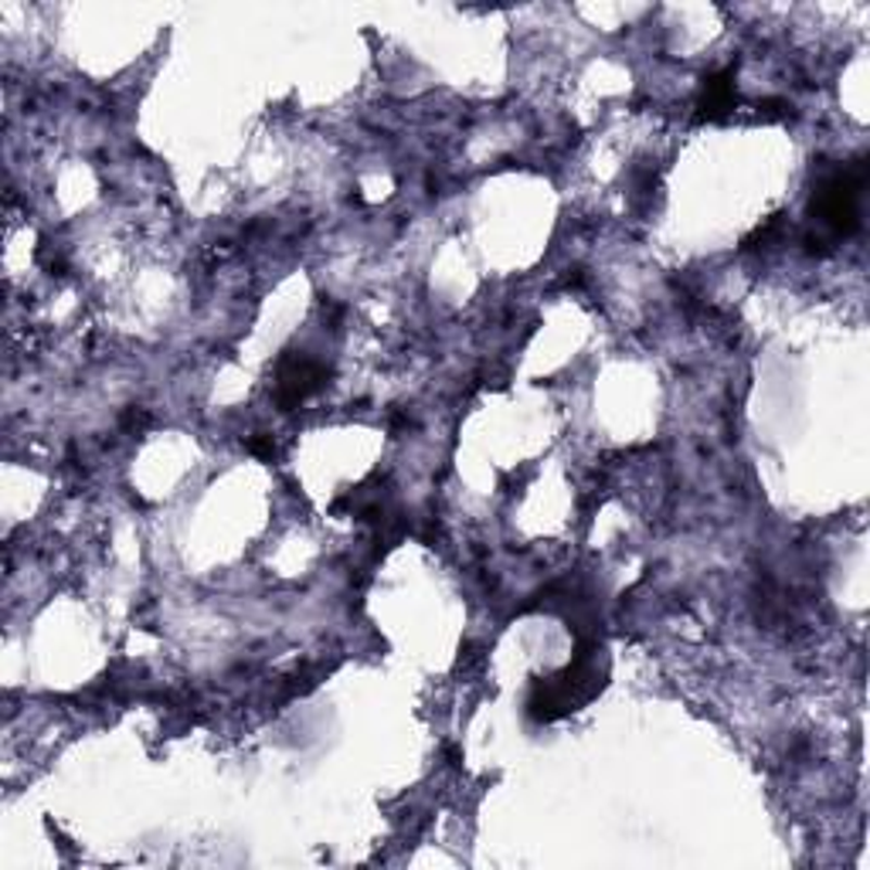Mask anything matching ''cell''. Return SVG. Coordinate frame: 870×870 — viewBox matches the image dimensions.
I'll return each mask as SVG.
<instances>
[{
  "label": "cell",
  "mask_w": 870,
  "mask_h": 870,
  "mask_svg": "<svg viewBox=\"0 0 870 870\" xmlns=\"http://www.w3.org/2000/svg\"><path fill=\"white\" fill-rule=\"evenodd\" d=\"M327 385V368L317 364L314 357L306 354H290L279 361V381H276V401L283 412L299 408L314 392Z\"/></svg>",
  "instance_id": "obj_2"
},
{
  "label": "cell",
  "mask_w": 870,
  "mask_h": 870,
  "mask_svg": "<svg viewBox=\"0 0 870 870\" xmlns=\"http://www.w3.org/2000/svg\"><path fill=\"white\" fill-rule=\"evenodd\" d=\"M867 184V164H854L827 174L813 194V221L820 232L806 235L809 252H830L840 239H850L860 228V194Z\"/></svg>",
  "instance_id": "obj_1"
},
{
  "label": "cell",
  "mask_w": 870,
  "mask_h": 870,
  "mask_svg": "<svg viewBox=\"0 0 870 870\" xmlns=\"http://www.w3.org/2000/svg\"><path fill=\"white\" fill-rule=\"evenodd\" d=\"M734 72L725 68L718 75H711L704 79V92H701V102H698V119H721L725 113L734 110Z\"/></svg>",
  "instance_id": "obj_3"
},
{
  "label": "cell",
  "mask_w": 870,
  "mask_h": 870,
  "mask_svg": "<svg viewBox=\"0 0 870 870\" xmlns=\"http://www.w3.org/2000/svg\"><path fill=\"white\" fill-rule=\"evenodd\" d=\"M248 449L263 459H276V443L269 439V435H255V439H248Z\"/></svg>",
  "instance_id": "obj_4"
},
{
  "label": "cell",
  "mask_w": 870,
  "mask_h": 870,
  "mask_svg": "<svg viewBox=\"0 0 870 870\" xmlns=\"http://www.w3.org/2000/svg\"><path fill=\"white\" fill-rule=\"evenodd\" d=\"M123 425L126 428H146L150 425V415L143 412V408H130V412L123 415Z\"/></svg>",
  "instance_id": "obj_5"
}]
</instances>
